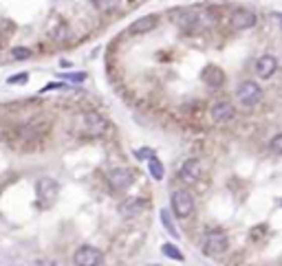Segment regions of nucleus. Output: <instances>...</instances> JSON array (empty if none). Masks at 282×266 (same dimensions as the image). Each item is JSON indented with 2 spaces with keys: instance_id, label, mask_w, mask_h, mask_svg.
Returning a JSON list of instances; mask_svg holds the SVG:
<instances>
[{
  "instance_id": "26",
  "label": "nucleus",
  "mask_w": 282,
  "mask_h": 266,
  "mask_svg": "<svg viewBox=\"0 0 282 266\" xmlns=\"http://www.w3.org/2000/svg\"><path fill=\"white\" fill-rule=\"evenodd\" d=\"M130 5H137V0H130Z\"/></svg>"
},
{
  "instance_id": "19",
  "label": "nucleus",
  "mask_w": 282,
  "mask_h": 266,
  "mask_svg": "<svg viewBox=\"0 0 282 266\" xmlns=\"http://www.w3.org/2000/svg\"><path fill=\"white\" fill-rule=\"evenodd\" d=\"M93 5H95V9L101 11V14H110V11H115L117 9V0H93Z\"/></svg>"
},
{
  "instance_id": "25",
  "label": "nucleus",
  "mask_w": 282,
  "mask_h": 266,
  "mask_svg": "<svg viewBox=\"0 0 282 266\" xmlns=\"http://www.w3.org/2000/svg\"><path fill=\"white\" fill-rule=\"evenodd\" d=\"M27 80H29V75H27V73H20V75L9 77V84H22V82H27Z\"/></svg>"
},
{
  "instance_id": "7",
  "label": "nucleus",
  "mask_w": 282,
  "mask_h": 266,
  "mask_svg": "<svg viewBox=\"0 0 282 266\" xmlns=\"http://www.w3.org/2000/svg\"><path fill=\"white\" fill-rule=\"evenodd\" d=\"M106 180H108V185H110V189L126 191L130 185H133L135 176H133V172H130L128 167H115V169H110V172H108Z\"/></svg>"
},
{
  "instance_id": "23",
  "label": "nucleus",
  "mask_w": 282,
  "mask_h": 266,
  "mask_svg": "<svg viewBox=\"0 0 282 266\" xmlns=\"http://www.w3.org/2000/svg\"><path fill=\"white\" fill-rule=\"evenodd\" d=\"M62 77H67V80H71V82H84V80H86V75H84V73H64Z\"/></svg>"
},
{
  "instance_id": "20",
  "label": "nucleus",
  "mask_w": 282,
  "mask_h": 266,
  "mask_svg": "<svg viewBox=\"0 0 282 266\" xmlns=\"http://www.w3.org/2000/svg\"><path fill=\"white\" fill-rule=\"evenodd\" d=\"M163 253L167 257H172V259H183V253L177 249V246H172V244H163Z\"/></svg>"
},
{
  "instance_id": "21",
  "label": "nucleus",
  "mask_w": 282,
  "mask_h": 266,
  "mask_svg": "<svg viewBox=\"0 0 282 266\" xmlns=\"http://www.w3.org/2000/svg\"><path fill=\"white\" fill-rule=\"evenodd\" d=\"M269 148H271V152L282 154V135H275L271 141H269Z\"/></svg>"
},
{
  "instance_id": "13",
  "label": "nucleus",
  "mask_w": 282,
  "mask_h": 266,
  "mask_svg": "<svg viewBox=\"0 0 282 266\" xmlns=\"http://www.w3.org/2000/svg\"><path fill=\"white\" fill-rule=\"evenodd\" d=\"M209 114H212V119L216 123H227V121H232L236 117V108H234V104H230V101L220 99V101H216V104H212Z\"/></svg>"
},
{
  "instance_id": "15",
  "label": "nucleus",
  "mask_w": 282,
  "mask_h": 266,
  "mask_svg": "<svg viewBox=\"0 0 282 266\" xmlns=\"http://www.w3.org/2000/svg\"><path fill=\"white\" fill-rule=\"evenodd\" d=\"M201 80L205 82V86H209V88H223L225 73L220 71L218 66H205L201 73Z\"/></svg>"
},
{
  "instance_id": "10",
  "label": "nucleus",
  "mask_w": 282,
  "mask_h": 266,
  "mask_svg": "<svg viewBox=\"0 0 282 266\" xmlns=\"http://www.w3.org/2000/svg\"><path fill=\"white\" fill-rule=\"evenodd\" d=\"M35 191H38V201L44 205V207H49V205L55 203L60 185L53 178H40L38 185H35Z\"/></svg>"
},
{
  "instance_id": "14",
  "label": "nucleus",
  "mask_w": 282,
  "mask_h": 266,
  "mask_svg": "<svg viewBox=\"0 0 282 266\" xmlns=\"http://www.w3.org/2000/svg\"><path fill=\"white\" fill-rule=\"evenodd\" d=\"M146 207H148V203L141 201V198H128V201H124L119 205V214L124 218H137L146 211Z\"/></svg>"
},
{
  "instance_id": "11",
  "label": "nucleus",
  "mask_w": 282,
  "mask_h": 266,
  "mask_svg": "<svg viewBox=\"0 0 282 266\" xmlns=\"http://www.w3.org/2000/svg\"><path fill=\"white\" fill-rule=\"evenodd\" d=\"M159 27V16L157 14H148V16H141L139 20H135L133 24L128 27V33L130 35H146L150 31Z\"/></svg>"
},
{
  "instance_id": "1",
  "label": "nucleus",
  "mask_w": 282,
  "mask_h": 266,
  "mask_svg": "<svg viewBox=\"0 0 282 266\" xmlns=\"http://www.w3.org/2000/svg\"><path fill=\"white\" fill-rule=\"evenodd\" d=\"M77 130H80L82 137L99 139L108 132V121L101 117L99 112L88 110V112H82L80 117H77Z\"/></svg>"
},
{
  "instance_id": "24",
  "label": "nucleus",
  "mask_w": 282,
  "mask_h": 266,
  "mask_svg": "<svg viewBox=\"0 0 282 266\" xmlns=\"http://www.w3.org/2000/svg\"><path fill=\"white\" fill-rule=\"evenodd\" d=\"M135 156H137V159H139V161H141V159H148V161H150L154 154H152V150H137V152H135Z\"/></svg>"
},
{
  "instance_id": "22",
  "label": "nucleus",
  "mask_w": 282,
  "mask_h": 266,
  "mask_svg": "<svg viewBox=\"0 0 282 266\" xmlns=\"http://www.w3.org/2000/svg\"><path fill=\"white\" fill-rule=\"evenodd\" d=\"M11 55H14V59H27L29 55H31V51L25 48V46H20V48H14V51H11Z\"/></svg>"
},
{
  "instance_id": "5",
  "label": "nucleus",
  "mask_w": 282,
  "mask_h": 266,
  "mask_svg": "<svg viewBox=\"0 0 282 266\" xmlns=\"http://www.w3.org/2000/svg\"><path fill=\"white\" fill-rule=\"evenodd\" d=\"M258 22L256 14L247 7H236L232 9L230 14V27L234 29V31H247V29H254Z\"/></svg>"
},
{
  "instance_id": "9",
  "label": "nucleus",
  "mask_w": 282,
  "mask_h": 266,
  "mask_svg": "<svg viewBox=\"0 0 282 266\" xmlns=\"http://www.w3.org/2000/svg\"><path fill=\"white\" fill-rule=\"evenodd\" d=\"M203 176V165H201V161L199 159H188V161H183V165L181 169H179V180L185 185H194V183H199Z\"/></svg>"
},
{
  "instance_id": "3",
  "label": "nucleus",
  "mask_w": 282,
  "mask_h": 266,
  "mask_svg": "<svg viewBox=\"0 0 282 266\" xmlns=\"http://www.w3.org/2000/svg\"><path fill=\"white\" fill-rule=\"evenodd\" d=\"M236 99H238V104H241L243 108L251 110V108H256L258 104H260V99H262V88L258 86L256 82L245 80V82L238 84V88H236Z\"/></svg>"
},
{
  "instance_id": "17",
  "label": "nucleus",
  "mask_w": 282,
  "mask_h": 266,
  "mask_svg": "<svg viewBox=\"0 0 282 266\" xmlns=\"http://www.w3.org/2000/svg\"><path fill=\"white\" fill-rule=\"evenodd\" d=\"M148 169H150V176H152L154 180H163V176H165V169H163V163H161L159 159H150L148 161Z\"/></svg>"
},
{
  "instance_id": "8",
  "label": "nucleus",
  "mask_w": 282,
  "mask_h": 266,
  "mask_svg": "<svg viewBox=\"0 0 282 266\" xmlns=\"http://www.w3.org/2000/svg\"><path fill=\"white\" fill-rule=\"evenodd\" d=\"M46 132V125L42 123H20L18 128H14V137L22 143H31V141H40Z\"/></svg>"
},
{
  "instance_id": "16",
  "label": "nucleus",
  "mask_w": 282,
  "mask_h": 266,
  "mask_svg": "<svg viewBox=\"0 0 282 266\" xmlns=\"http://www.w3.org/2000/svg\"><path fill=\"white\" fill-rule=\"evenodd\" d=\"M69 35H71V31H69V24H67V22L58 20L55 27H51V40H55V42H67Z\"/></svg>"
},
{
  "instance_id": "18",
  "label": "nucleus",
  "mask_w": 282,
  "mask_h": 266,
  "mask_svg": "<svg viewBox=\"0 0 282 266\" xmlns=\"http://www.w3.org/2000/svg\"><path fill=\"white\" fill-rule=\"evenodd\" d=\"M161 220H163V227H165V231L172 235V238H177L179 240V231H177V227H175V222H172V218H170V211L163 209L161 211Z\"/></svg>"
},
{
  "instance_id": "4",
  "label": "nucleus",
  "mask_w": 282,
  "mask_h": 266,
  "mask_svg": "<svg viewBox=\"0 0 282 266\" xmlns=\"http://www.w3.org/2000/svg\"><path fill=\"white\" fill-rule=\"evenodd\" d=\"M170 209L177 218H190L194 214V198L188 189H175L170 196Z\"/></svg>"
},
{
  "instance_id": "12",
  "label": "nucleus",
  "mask_w": 282,
  "mask_h": 266,
  "mask_svg": "<svg viewBox=\"0 0 282 266\" xmlns=\"http://www.w3.org/2000/svg\"><path fill=\"white\" fill-rule=\"evenodd\" d=\"M254 71L260 80H271V77L275 75V71H278V59H275L273 55H269V53H265V55H260L256 59Z\"/></svg>"
},
{
  "instance_id": "2",
  "label": "nucleus",
  "mask_w": 282,
  "mask_h": 266,
  "mask_svg": "<svg viewBox=\"0 0 282 266\" xmlns=\"http://www.w3.org/2000/svg\"><path fill=\"white\" fill-rule=\"evenodd\" d=\"M230 246V240H227L225 231L220 229H207L205 235H203V242H201V249L205 255L209 257H216V255H223Z\"/></svg>"
},
{
  "instance_id": "6",
  "label": "nucleus",
  "mask_w": 282,
  "mask_h": 266,
  "mask_svg": "<svg viewBox=\"0 0 282 266\" xmlns=\"http://www.w3.org/2000/svg\"><path fill=\"white\" fill-rule=\"evenodd\" d=\"M73 262H75V266H99L101 262H104V253H101L97 246L84 244L75 251Z\"/></svg>"
}]
</instances>
